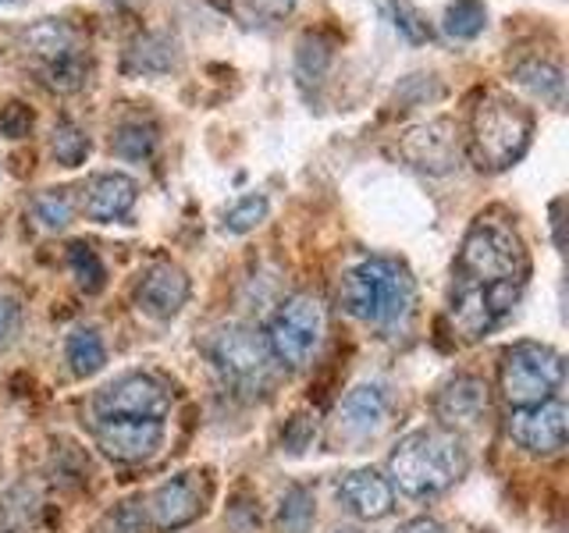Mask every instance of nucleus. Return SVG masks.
<instances>
[{
	"mask_svg": "<svg viewBox=\"0 0 569 533\" xmlns=\"http://www.w3.org/2000/svg\"><path fill=\"white\" fill-rule=\"evenodd\" d=\"M530 260L523 239L495 218H477L459 245L449 320L462 342H480L502 328L523 295Z\"/></svg>",
	"mask_w": 569,
	"mask_h": 533,
	"instance_id": "nucleus-1",
	"label": "nucleus"
},
{
	"mask_svg": "<svg viewBox=\"0 0 569 533\" xmlns=\"http://www.w3.org/2000/svg\"><path fill=\"white\" fill-rule=\"evenodd\" d=\"M470 470V452L462 434L445 431V426H420L409 431L396 452L388 455L391 487H399L406 497H435L445 494L456 480Z\"/></svg>",
	"mask_w": 569,
	"mask_h": 533,
	"instance_id": "nucleus-2",
	"label": "nucleus"
},
{
	"mask_svg": "<svg viewBox=\"0 0 569 533\" xmlns=\"http://www.w3.org/2000/svg\"><path fill=\"white\" fill-rule=\"evenodd\" d=\"M342 310L370 328H399L417 306V281L399 260L370 257L342 278Z\"/></svg>",
	"mask_w": 569,
	"mask_h": 533,
	"instance_id": "nucleus-3",
	"label": "nucleus"
},
{
	"mask_svg": "<svg viewBox=\"0 0 569 533\" xmlns=\"http://www.w3.org/2000/svg\"><path fill=\"white\" fill-rule=\"evenodd\" d=\"M533 118L506 93H488L470 121V157L480 171H506L530 147Z\"/></svg>",
	"mask_w": 569,
	"mask_h": 533,
	"instance_id": "nucleus-4",
	"label": "nucleus"
},
{
	"mask_svg": "<svg viewBox=\"0 0 569 533\" xmlns=\"http://www.w3.org/2000/svg\"><path fill=\"white\" fill-rule=\"evenodd\" d=\"M566 381L562 352L541 342H516L498 360V391L512 409H527L556 399Z\"/></svg>",
	"mask_w": 569,
	"mask_h": 533,
	"instance_id": "nucleus-5",
	"label": "nucleus"
},
{
	"mask_svg": "<svg viewBox=\"0 0 569 533\" xmlns=\"http://www.w3.org/2000/svg\"><path fill=\"white\" fill-rule=\"evenodd\" d=\"M267 345H271L274 360L289 370H302L320 345V334H325V306H320L317 295L296 292L274 310L271 324H267Z\"/></svg>",
	"mask_w": 569,
	"mask_h": 533,
	"instance_id": "nucleus-6",
	"label": "nucleus"
},
{
	"mask_svg": "<svg viewBox=\"0 0 569 533\" xmlns=\"http://www.w3.org/2000/svg\"><path fill=\"white\" fill-rule=\"evenodd\" d=\"M210 363L218 366L231 384L263 388L274 378V352L267 345V334L249 324H224L210 338Z\"/></svg>",
	"mask_w": 569,
	"mask_h": 533,
	"instance_id": "nucleus-7",
	"label": "nucleus"
},
{
	"mask_svg": "<svg viewBox=\"0 0 569 533\" xmlns=\"http://www.w3.org/2000/svg\"><path fill=\"white\" fill-rule=\"evenodd\" d=\"M93 413L100 420H164L171 413V391L150 373H124L97 391Z\"/></svg>",
	"mask_w": 569,
	"mask_h": 533,
	"instance_id": "nucleus-8",
	"label": "nucleus"
},
{
	"mask_svg": "<svg viewBox=\"0 0 569 533\" xmlns=\"http://www.w3.org/2000/svg\"><path fill=\"white\" fill-rule=\"evenodd\" d=\"M210 505V476L200 470H186L164 480L147 502V520L157 533H174L196 523Z\"/></svg>",
	"mask_w": 569,
	"mask_h": 533,
	"instance_id": "nucleus-9",
	"label": "nucleus"
},
{
	"mask_svg": "<svg viewBox=\"0 0 569 533\" xmlns=\"http://www.w3.org/2000/svg\"><path fill=\"white\" fill-rule=\"evenodd\" d=\"M509 438L533 455H556L569 438V409L559 399H548L527 409H512L506 423Z\"/></svg>",
	"mask_w": 569,
	"mask_h": 533,
	"instance_id": "nucleus-10",
	"label": "nucleus"
},
{
	"mask_svg": "<svg viewBox=\"0 0 569 533\" xmlns=\"http://www.w3.org/2000/svg\"><path fill=\"white\" fill-rule=\"evenodd\" d=\"M93 438L107 459L139 466L164 449V420H100Z\"/></svg>",
	"mask_w": 569,
	"mask_h": 533,
	"instance_id": "nucleus-11",
	"label": "nucleus"
},
{
	"mask_svg": "<svg viewBox=\"0 0 569 533\" xmlns=\"http://www.w3.org/2000/svg\"><path fill=\"white\" fill-rule=\"evenodd\" d=\"M488 413H491V388L480 378H473V373L452 378L435 395V420L452 434L473 431V426L488 420Z\"/></svg>",
	"mask_w": 569,
	"mask_h": 533,
	"instance_id": "nucleus-12",
	"label": "nucleus"
},
{
	"mask_svg": "<svg viewBox=\"0 0 569 533\" xmlns=\"http://www.w3.org/2000/svg\"><path fill=\"white\" fill-rule=\"evenodd\" d=\"M189 299V278L178 263H153L136 284V306L150 320H174Z\"/></svg>",
	"mask_w": 569,
	"mask_h": 533,
	"instance_id": "nucleus-13",
	"label": "nucleus"
},
{
	"mask_svg": "<svg viewBox=\"0 0 569 533\" xmlns=\"http://www.w3.org/2000/svg\"><path fill=\"white\" fill-rule=\"evenodd\" d=\"M338 497L356 520H385L396 509V487L388 484V476L370 466L346 473L342 484H338Z\"/></svg>",
	"mask_w": 569,
	"mask_h": 533,
	"instance_id": "nucleus-14",
	"label": "nucleus"
},
{
	"mask_svg": "<svg viewBox=\"0 0 569 533\" xmlns=\"http://www.w3.org/2000/svg\"><path fill=\"white\" fill-rule=\"evenodd\" d=\"M402 157L420 171H449L459 157V142H456V129L449 121H431L420 124V129L406 132L402 139Z\"/></svg>",
	"mask_w": 569,
	"mask_h": 533,
	"instance_id": "nucleus-15",
	"label": "nucleus"
},
{
	"mask_svg": "<svg viewBox=\"0 0 569 533\" xmlns=\"http://www.w3.org/2000/svg\"><path fill=\"white\" fill-rule=\"evenodd\" d=\"M388 420V391L381 384H360L338 405V431L352 441L373 438Z\"/></svg>",
	"mask_w": 569,
	"mask_h": 533,
	"instance_id": "nucleus-16",
	"label": "nucleus"
},
{
	"mask_svg": "<svg viewBox=\"0 0 569 533\" xmlns=\"http://www.w3.org/2000/svg\"><path fill=\"white\" fill-rule=\"evenodd\" d=\"M136 195H139V185L132 182L129 174H97L93 182L86 189V213L89 221H100V224H111V221H121L129 218V210L136 207Z\"/></svg>",
	"mask_w": 569,
	"mask_h": 533,
	"instance_id": "nucleus-17",
	"label": "nucleus"
},
{
	"mask_svg": "<svg viewBox=\"0 0 569 533\" xmlns=\"http://www.w3.org/2000/svg\"><path fill=\"white\" fill-rule=\"evenodd\" d=\"M26 50L29 58L36 61V68L43 64H53L61 58H71V53H79V36L76 29H71L68 22H61V18H43V22H36L32 29H26Z\"/></svg>",
	"mask_w": 569,
	"mask_h": 533,
	"instance_id": "nucleus-18",
	"label": "nucleus"
},
{
	"mask_svg": "<svg viewBox=\"0 0 569 533\" xmlns=\"http://www.w3.org/2000/svg\"><path fill=\"white\" fill-rule=\"evenodd\" d=\"M64 355L71 363V373L76 378H93L107 366V349H103V338L93 328H76L68 334L64 342Z\"/></svg>",
	"mask_w": 569,
	"mask_h": 533,
	"instance_id": "nucleus-19",
	"label": "nucleus"
},
{
	"mask_svg": "<svg viewBox=\"0 0 569 533\" xmlns=\"http://www.w3.org/2000/svg\"><path fill=\"white\" fill-rule=\"evenodd\" d=\"M445 32L452 36V40H473V36L485 32L488 26V8L485 0H452L449 8H445Z\"/></svg>",
	"mask_w": 569,
	"mask_h": 533,
	"instance_id": "nucleus-20",
	"label": "nucleus"
},
{
	"mask_svg": "<svg viewBox=\"0 0 569 533\" xmlns=\"http://www.w3.org/2000/svg\"><path fill=\"white\" fill-rule=\"evenodd\" d=\"M68 266H71V274H76L79 289H82L86 295L103 292L107 271H103V263H100V257H97V249H93V245L71 242V245H68Z\"/></svg>",
	"mask_w": 569,
	"mask_h": 533,
	"instance_id": "nucleus-21",
	"label": "nucleus"
},
{
	"mask_svg": "<svg viewBox=\"0 0 569 533\" xmlns=\"http://www.w3.org/2000/svg\"><path fill=\"white\" fill-rule=\"evenodd\" d=\"M40 76H43V86L53 89V93H76V89H82L86 79H89V61H86V53L79 50V53H71V58L43 64Z\"/></svg>",
	"mask_w": 569,
	"mask_h": 533,
	"instance_id": "nucleus-22",
	"label": "nucleus"
},
{
	"mask_svg": "<svg viewBox=\"0 0 569 533\" xmlns=\"http://www.w3.org/2000/svg\"><path fill=\"white\" fill-rule=\"evenodd\" d=\"M516 76L527 89H533L541 100H548L551 107H562V71L556 64H545V61H527L516 68Z\"/></svg>",
	"mask_w": 569,
	"mask_h": 533,
	"instance_id": "nucleus-23",
	"label": "nucleus"
},
{
	"mask_svg": "<svg viewBox=\"0 0 569 533\" xmlns=\"http://www.w3.org/2000/svg\"><path fill=\"white\" fill-rule=\"evenodd\" d=\"M313 523V494L307 487H289L278 509V530L281 533H307Z\"/></svg>",
	"mask_w": 569,
	"mask_h": 533,
	"instance_id": "nucleus-24",
	"label": "nucleus"
},
{
	"mask_svg": "<svg viewBox=\"0 0 569 533\" xmlns=\"http://www.w3.org/2000/svg\"><path fill=\"white\" fill-rule=\"evenodd\" d=\"M71 195H68V189H47V192H40L32 200V218H36V224H40L43 231H61V228H68L71 224Z\"/></svg>",
	"mask_w": 569,
	"mask_h": 533,
	"instance_id": "nucleus-25",
	"label": "nucleus"
},
{
	"mask_svg": "<svg viewBox=\"0 0 569 533\" xmlns=\"http://www.w3.org/2000/svg\"><path fill=\"white\" fill-rule=\"evenodd\" d=\"M111 147L118 157L124 160H147L157 147V132H153V124H142V121H124L121 129L114 132L111 139Z\"/></svg>",
	"mask_w": 569,
	"mask_h": 533,
	"instance_id": "nucleus-26",
	"label": "nucleus"
},
{
	"mask_svg": "<svg viewBox=\"0 0 569 533\" xmlns=\"http://www.w3.org/2000/svg\"><path fill=\"white\" fill-rule=\"evenodd\" d=\"M89 153V139L79 124L71 121H58V129H53V157H58V164L64 168H79Z\"/></svg>",
	"mask_w": 569,
	"mask_h": 533,
	"instance_id": "nucleus-27",
	"label": "nucleus"
},
{
	"mask_svg": "<svg viewBox=\"0 0 569 533\" xmlns=\"http://www.w3.org/2000/svg\"><path fill=\"white\" fill-rule=\"evenodd\" d=\"M267 200L263 195H246L236 207L224 213V231L228 235H246V231H253L263 218H267Z\"/></svg>",
	"mask_w": 569,
	"mask_h": 533,
	"instance_id": "nucleus-28",
	"label": "nucleus"
},
{
	"mask_svg": "<svg viewBox=\"0 0 569 533\" xmlns=\"http://www.w3.org/2000/svg\"><path fill=\"white\" fill-rule=\"evenodd\" d=\"M381 8L388 11L391 26H396L406 36V40H413V43L431 40V29H427V22L409 4H402V0H381Z\"/></svg>",
	"mask_w": 569,
	"mask_h": 533,
	"instance_id": "nucleus-29",
	"label": "nucleus"
},
{
	"mask_svg": "<svg viewBox=\"0 0 569 533\" xmlns=\"http://www.w3.org/2000/svg\"><path fill=\"white\" fill-rule=\"evenodd\" d=\"M150 520L142 502H121L111 515H107V533H147Z\"/></svg>",
	"mask_w": 569,
	"mask_h": 533,
	"instance_id": "nucleus-30",
	"label": "nucleus"
},
{
	"mask_svg": "<svg viewBox=\"0 0 569 533\" xmlns=\"http://www.w3.org/2000/svg\"><path fill=\"white\" fill-rule=\"evenodd\" d=\"M313 438H317V416L299 413V416L289 420V426H284L281 449H284V452H292V455H299V452H307V449H310Z\"/></svg>",
	"mask_w": 569,
	"mask_h": 533,
	"instance_id": "nucleus-31",
	"label": "nucleus"
},
{
	"mask_svg": "<svg viewBox=\"0 0 569 533\" xmlns=\"http://www.w3.org/2000/svg\"><path fill=\"white\" fill-rule=\"evenodd\" d=\"M328 58H331L328 43L320 40V36H307V40H302V47H299V76L302 79L320 76V71H325V64H328Z\"/></svg>",
	"mask_w": 569,
	"mask_h": 533,
	"instance_id": "nucleus-32",
	"label": "nucleus"
},
{
	"mask_svg": "<svg viewBox=\"0 0 569 533\" xmlns=\"http://www.w3.org/2000/svg\"><path fill=\"white\" fill-rule=\"evenodd\" d=\"M18 328H22V306H18V299L0 295V349L14 342Z\"/></svg>",
	"mask_w": 569,
	"mask_h": 533,
	"instance_id": "nucleus-33",
	"label": "nucleus"
},
{
	"mask_svg": "<svg viewBox=\"0 0 569 533\" xmlns=\"http://www.w3.org/2000/svg\"><path fill=\"white\" fill-rule=\"evenodd\" d=\"M29 129H32L29 107H22V103H8L4 111H0V132H4V135L22 139V135H29Z\"/></svg>",
	"mask_w": 569,
	"mask_h": 533,
	"instance_id": "nucleus-34",
	"label": "nucleus"
},
{
	"mask_svg": "<svg viewBox=\"0 0 569 533\" xmlns=\"http://www.w3.org/2000/svg\"><path fill=\"white\" fill-rule=\"evenodd\" d=\"M246 11L260 18V22H281L284 14L296 8V0H242Z\"/></svg>",
	"mask_w": 569,
	"mask_h": 533,
	"instance_id": "nucleus-35",
	"label": "nucleus"
},
{
	"mask_svg": "<svg viewBox=\"0 0 569 533\" xmlns=\"http://www.w3.org/2000/svg\"><path fill=\"white\" fill-rule=\"evenodd\" d=\"M396 533H445V530H441V523H438V520H431V515H417V520L402 523Z\"/></svg>",
	"mask_w": 569,
	"mask_h": 533,
	"instance_id": "nucleus-36",
	"label": "nucleus"
},
{
	"mask_svg": "<svg viewBox=\"0 0 569 533\" xmlns=\"http://www.w3.org/2000/svg\"><path fill=\"white\" fill-rule=\"evenodd\" d=\"M335 533H360V530H352V526H346V530H335Z\"/></svg>",
	"mask_w": 569,
	"mask_h": 533,
	"instance_id": "nucleus-37",
	"label": "nucleus"
},
{
	"mask_svg": "<svg viewBox=\"0 0 569 533\" xmlns=\"http://www.w3.org/2000/svg\"><path fill=\"white\" fill-rule=\"evenodd\" d=\"M0 4H11V0H0Z\"/></svg>",
	"mask_w": 569,
	"mask_h": 533,
	"instance_id": "nucleus-38",
	"label": "nucleus"
}]
</instances>
